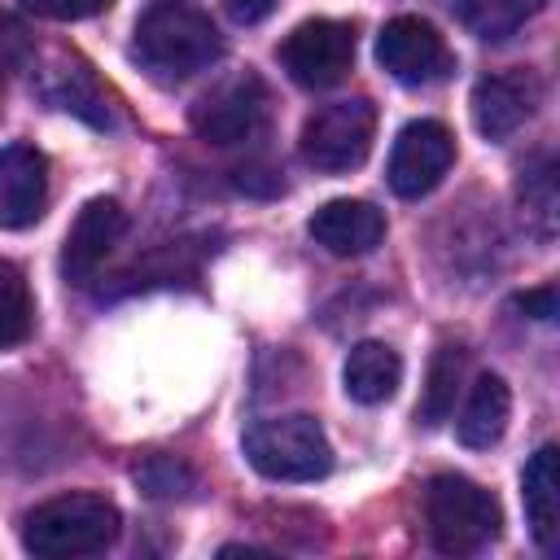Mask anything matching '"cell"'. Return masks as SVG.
Wrapping results in <instances>:
<instances>
[{
  "label": "cell",
  "mask_w": 560,
  "mask_h": 560,
  "mask_svg": "<svg viewBox=\"0 0 560 560\" xmlns=\"http://www.w3.org/2000/svg\"><path fill=\"white\" fill-rule=\"evenodd\" d=\"M44 96H48L57 109L79 114V118L92 122V127H109V122H114L109 96L101 92L96 74H92L83 61H74V57H70V61H66V57L52 61V70H48V79H44Z\"/></svg>",
  "instance_id": "e0dca14e"
},
{
  "label": "cell",
  "mask_w": 560,
  "mask_h": 560,
  "mask_svg": "<svg viewBox=\"0 0 560 560\" xmlns=\"http://www.w3.org/2000/svg\"><path fill=\"white\" fill-rule=\"evenodd\" d=\"M31 289L26 276L0 258V346H13L31 332Z\"/></svg>",
  "instance_id": "ffe728a7"
},
{
  "label": "cell",
  "mask_w": 560,
  "mask_h": 560,
  "mask_svg": "<svg viewBox=\"0 0 560 560\" xmlns=\"http://www.w3.org/2000/svg\"><path fill=\"white\" fill-rule=\"evenodd\" d=\"M118 529H122V512L105 494L70 490L26 512L22 547L44 560H74V556H96L114 547Z\"/></svg>",
  "instance_id": "6da1fadb"
},
{
  "label": "cell",
  "mask_w": 560,
  "mask_h": 560,
  "mask_svg": "<svg viewBox=\"0 0 560 560\" xmlns=\"http://www.w3.org/2000/svg\"><path fill=\"white\" fill-rule=\"evenodd\" d=\"M280 66L298 88H311V92L341 83L354 66V26L337 18H311L293 26L280 44Z\"/></svg>",
  "instance_id": "8992f818"
},
{
  "label": "cell",
  "mask_w": 560,
  "mask_h": 560,
  "mask_svg": "<svg viewBox=\"0 0 560 560\" xmlns=\"http://www.w3.org/2000/svg\"><path fill=\"white\" fill-rule=\"evenodd\" d=\"M341 381H346V394L363 407H376L385 398H394L398 381H402V359L394 346L385 341H359L350 346L346 354V368H341Z\"/></svg>",
  "instance_id": "2e32d148"
},
{
  "label": "cell",
  "mask_w": 560,
  "mask_h": 560,
  "mask_svg": "<svg viewBox=\"0 0 560 560\" xmlns=\"http://www.w3.org/2000/svg\"><path fill=\"white\" fill-rule=\"evenodd\" d=\"M516 311L534 315V319H556V284H538V289H525L512 298Z\"/></svg>",
  "instance_id": "d4e9b609"
},
{
  "label": "cell",
  "mask_w": 560,
  "mask_h": 560,
  "mask_svg": "<svg viewBox=\"0 0 560 560\" xmlns=\"http://www.w3.org/2000/svg\"><path fill=\"white\" fill-rule=\"evenodd\" d=\"M127 232V210L114 201V197H92L79 219L70 223L66 232V245H61V276L70 284H92L105 267V258L114 254V245L122 241Z\"/></svg>",
  "instance_id": "30bf717a"
},
{
  "label": "cell",
  "mask_w": 560,
  "mask_h": 560,
  "mask_svg": "<svg viewBox=\"0 0 560 560\" xmlns=\"http://www.w3.org/2000/svg\"><path fill=\"white\" fill-rule=\"evenodd\" d=\"M114 0H22V9L39 13V18H52V22H83V18H96L105 13Z\"/></svg>",
  "instance_id": "cb8c5ba5"
},
{
  "label": "cell",
  "mask_w": 560,
  "mask_h": 560,
  "mask_svg": "<svg viewBox=\"0 0 560 560\" xmlns=\"http://www.w3.org/2000/svg\"><path fill=\"white\" fill-rule=\"evenodd\" d=\"M306 228H311L315 245H324L337 258L372 254L385 241V214L372 201H359V197H337V201L319 206Z\"/></svg>",
  "instance_id": "4fadbf2b"
},
{
  "label": "cell",
  "mask_w": 560,
  "mask_h": 560,
  "mask_svg": "<svg viewBox=\"0 0 560 560\" xmlns=\"http://www.w3.org/2000/svg\"><path fill=\"white\" fill-rule=\"evenodd\" d=\"M31 57H35V39H31L26 22L13 13H0V79L26 70Z\"/></svg>",
  "instance_id": "603a6c76"
},
{
  "label": "cell",
  "mask_w": 560,
  "mask_h": 560,
  "mask_svg": "<svg viewBox=\"0 0 560 560\" xmlns=\"http://www.w3.org/2000/svg\"><path fill=\"white\" fill-rule=\"evenodd\" d=\"M499 525L503 512L486 486L459 472H438L424 486V529L442 556H472L490 547L499 538Z\"/></svg>",
  "instance_id": "3957f363"
},
{
  "label": "cell",
  "mask_w": 560,
  "mask_h": 560,
  "mask_svg": "<svg viewBox=\"0 0 560 560\" xmlns=\"http://www.w3.org/2000/svg\"><path fill=\"white\" fill-rule=\"evenodd\" d=\"M188 122L210 144H241L262 131L267 122V83L254 70H241L223 83H214L192 109Z\"/></svg>",
  "instance_id": "52a82bcc"
},
{
  "label": "cell",
  "mask_w": 560,
  "mask_h": 560,
  "mask_svg": "<svg viewBox=\"0 0 560 560\" xmlns=\"http://www.w3.org/2000/svg\"><path fill=\"white\" fill-rule=\"evenodd\" d=\"M542 9V0H459V18L472 35L481 39H508L512 31H521L534 13Z\"/></svg>",
  "instance_id": "d6986e66"
},
{
  "label": "cell",
  "mask_w": 560,
  "mask_h": 560,
  "mask_svg": "<svg viewBox=\"0 0 560 560\" xmlns=\"http://www.w3.org/2000/svg\"><path fill=\"white\" fill-rule=\"evenodd\" d=\"M131 52L158 79H188V74H197L223 57V39L201 9H188L179 0H162L136 22Z\"/></svg>",
  "instance_id": "7a4b0ae2"
},
{
  "label": "cell",
  "mask_w": 560,
  "mask_h": 560,
  "mask_svg": "<svg viewBox=\"0 0 560 560\" xmlns=\"http://www.w3.org/2000/svg\"><path fill=\"white\" fill-rule=\"evenodd\" d=\"M521 494H525V521H529L534 542L547 556H556L560 551V451L551 442L529 455Z\"/></svg>",
  "instance_id": "5bb4252c"
},
{
  "label": "cell",
  "mask_w": 560,
  "mask_h": 560,
  "mask_svg": "<svg viewBox=\"0 0 560 560\" xmlns=\"http://www.w3.org/2000/svg\"><path fill=\"white\" fill-rule=\"evenodd\" d=\"M508 416H512L508 381L494 376V372H486V376L472 381V389H468V398H464V411H459V420H455V433H459L464 446L486 451V446H494V442L503 438Z\"/></svg>",
  "instance_id": "9a60e30c"
},
{
  "label": "cell",
  "mask_w": 560,
  "mask_h": 560,
  "mask_svg": "<svg viewBox=\"0 0 560 560\" xmlns=\"http://www.w3.org/2000/svg\"><path fill=\"white\" fill-rule=\"evenodd\" d=\"M136 486H140L149 499H184V494L197 486V477H192V468H188L184 459H175V455H149V459L136 468Z\"/></svg>",
  "instance_id": "7402d4cb"
},
{
  "label": "cell",
  "mask_w": 560,
  "mask_h": 560,
  "mask_svg": "<svg viewBox=\"0 0 560 560\" xmlns=\"http://www.w3.org/2000/svg\"><path fill=\"white\" fill-rule=\"evenodd\" d=\"M459 389H464V350L459 346H438L433 359H429V372H424V389H420L416 416L424 424L451 420Z\"/></svg>",
  "instance_id": "ac0fdd59"
},
{
  "label": "cell",
  "mask_w": 560,
  "mask_h": 560,
  "mask_svg": "<svg viewBox=\"0 0 560 560\" xmlns=\"http://www.w3.org/2000/svg\"><path fill=\"white\" fill-rule=\"evenodd\" d=\"M455 162V136L446 122L438 118H416L398 131L394 140V153H389V188L407 201L433 192L442 184V175L451 171Z\"/></svg>",
  "instance_id": "9c48e42d"
},
{
  "label": "cell",
  "mask_w": 560,
  "mask_h": 560,
  "mask_svg": "<svg viewBox=\"0 0 560 560\" xmlns=\"http://www.w3.org/2000/svg\"><path fill=\"white\" fill-rule=\"evenodd\" d=\"M376 61L385 66L389 79L407 83V88H420V83H438L451 74L455 57L442 39V31L424 18H389L376 35Z\"/></svg>",
  "instance_id": "ba28073f"
},
{
  "label": "cell",
  "mask_w": 560,
  "mask_h": 560,
  "mask_svg": "<svg viewBox=\"0 0 560 560\" xmlns=\"http://www.w3.org/2000/svg\"><path fill=\"white\" fill-rule=\"evenodd\" d=\"M245 459L271 481H319L332 468V446L315 416H276L258 420L245 433Z\"/></svg>",
  "instance_id": "277c9868"
},
{
  "label": "cell",
  "mask_w": 560,
  "mask_h": 560,
  "mask_svg": "<svg viewBox=\"0 0 560 560\" xmlns=\"http://www.w3.org/2000/svg\"><path fill=\"white\" fill-rule=\"evenodd\" d=\"M521 206L538 236L556 232V166H551V158L521 171Z\"/></svg>",
  "instance_id": "44dd1931"
},
{
  "label": "cell",
  "mask_w": 560,
  "mask_h": 560,
  "mask_svg": "<svg viewBox=\"0 0 560 560\" xmlns=\"http://www.w3.org/2000/svg\"><path fill=\"white\" fill-rule=\"evenodd\" d=\"M542 101V83L529 70H503V74H486L472 88V127L486 140H508L512 131H521L534 109Z\"/></svg>",
  "instance_id": "8fae6325"
},
{
  "label": "cell",
  "mask_w": 560,
  "mask_h": 560,
  "mask_svg": "<svg viewBox=\"0 0 560 560\" xmlns=\"http://www.w3.org/2000/svg\"><path fill=\"white\" fill-rule=\"evenodd\" d=\"M48 206V158L35 144L0 149V228H31Z\"/></svg>",
  "instance_id": "7c38bea8"
},
{
  "label": "cell",
  "mask_w": 560,
  "mask_h": 560,
  "mask_svg": "<svg viewBox=\"0 0 560 560\" xmlns=\"http://www.w3.org/2000/svg\"><path fill=\"white\" fill-rule=\"evenodd\" d=\"M276 4H280V0H223L228 18H232V22H241V26H254V22H262V18H267Z\"/></svg>",
  "instance_id": "484cf974"
},
{
  "label": "cell",
  "mask_w": 560,
  "mask_h": 560,
  "mask_svg": "<svg viewBox=\"0 0 560 560\" xmlns=\"http://www.w3.org/2000/svg\"><path fill=\"white\" fill-rule=\"evenodd\" d=\"M372 136H376V105L368 96H346V101L315 109L298 144H302L306 166L324 175H341V171L363 166V158L372 153Z\"/></svg>",
  "instance_id": "5b68a950"
}]
</instances>
